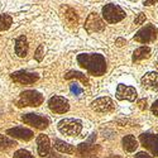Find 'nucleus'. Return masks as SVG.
<instances>
[{
    "mask_svg": "<svg viewBox=\"0 0 158 158\" xmlns=\"http://www.w3.org/2000/svg\"><path fill=\"white\" fill-rule=\"evenodd\" d=\"M85 29L89 33L102 32L105 29V22H102L98 13H91L85 22Z\"/></svg>",
    "mask_w": 158,
    "mask_h": 158,
    "instance_id": "0eeeda50",
    "label": "nucleus"
},
{
    "mask_svg": "<svg viewBox=\"0 0 158 158\" xmlns=\"http://www.w3.org/2000/svg\"><path fill=\"white\" fill-rule=\"evenodd\" d=\"M123 148L127 152H134L138 148V140L135 139L134 135H125L122 140Z\"/></svg>",
    "mask_w": 158,
    "mask_h": 158,
    "instance_id": "6ab92c4d",
    "label": "nucleus"
},
{
    "mask_svg": "<svg viewBox=\"0 0 158 158\" xmlns=\"http://www.w3.org/2000/svg\"><path fill=\"white\" fill-rule=\"evenodd\" d=\"M22 120L25 124H28L31 127H34L35 129H46L49 125V120L47 119V118H44L43 115H41V114H33V113L24 114L22 116Z\"/></svg>",
    "mask_w": 158,
    "mask_h": 158,
    "instance_id": "423d86ee",
    "label": "nucleus"
},
{
    "mask_svg": "<svg viewBox=\"0 0 158 158\" xmlns=\"http://www.w3.org/2000/svg\"><path fill=\"white\" fill-rule=\"evenodd\" d=\"M77 62L93 76H101L106 72V60L102 55L81 53L77 56Z\"/></svg>",
    "mask_w": 158,
    "mask_h": 158,
    "instance_id": "f257e3e1",
    "label": "nucleus"
},
{
    "mask_svg": "<svg viewBox=\"0 0 158 158\" xmlns=\"http://www.w3.org/2000/svg\"><path fill=\"white\" fill-rule=\"evenodd\" d=\"M151 111H152V114H153V115L158 116V99H157V100L153 102L152 108H151Z\"/></svg>",
    "mask_w": 158,
    "mask_h": 158,
    "instance_id": "c85d7f7f",
    "label": "nucleus"
},
{
    "mask_svg": "<svg viewBox=\"0 0 158 158\" xmlns=\"http://www.w3.org/2000/svg\"><path fill=\"white\" fill-rule=\"evenodd\" d=\"M11 80L17 82V84H20V85H32L34 82L38 81L39 76L37 73H32V72H28V71H18V72H14L10 75Z\"/></svg>",
    "mask_w": 158,
    "mask_h": 158,
    "instance_id": "9d476101",
    "label": "nucleus"
},
{
    "mask_svg": "<svg viewBox=\"0 0 158 158\" xmlns=\"http://www.w3.org/2000/svg\"><path fill=\"white\" fill-rule=\"evenodd\" d=\"M15 53L18 57H25L28 55V51H29V44H28V41L27 38L24 35H20L17 38L15 41Z\"/></svg>",
    "mask_w": 158,
    "mask_h": 158,
    "instance_id": "dca6fc26",
    "label": "nucleus"
},
{
    "mask_svg": "<svg viewBox=\"0 0 158 158\" xmlns=\"http://www.w3.org/2000/svg\"><path fill=\"white\" fill-rule=\"evenodd\" d=\"M6 134L10 135L11 138L20 139V140H31L33 138V135H34L31 129L24 128V127H14L11 129H8Z\"/></svg>",
    "mask_w": 158,
    "mask_h": 158,
    "instance_id": "ddd939ff",
    "label": "nucleus"
},
{
    "mask_svg": "<svg viewBox=\"0 0 158 158\" xmlns=\"http://www.w3.org/2000/svg\"><path fill=\"white\" fill-rule=\"evenodd\" d=\"M58 130L63 135L77 137L82 130V124L76 119H62L58 123Z\"/></svg>",
    "mask_w": 158,
    "mask_h": 158,
    "instance_id": "20e7f679",
    "label": "nucleus"
},
{
    "mask_svg": "<svg viewBox=\"0 0 158 158\" xmlns=\"http://www.w3.org/2000/svg\"><path fill=\"white\" fill-rule=\"evenodd\" d=\"M116 99L118 100H128L134 101L137 99V90L131 86L118 85L116 87Z\"/></svg>",
    "mask_w": 158,
    "mask_h": 158,
    "instance_id": "f8f14e48",
    "label": "nucleus"
},
{
    "mask_svg": "<svg viewBox=\"0 0 158 158\" xmlns=\"http://www.w3.org/2000/svg\"><path fill=\"white\" fill-rule=\"evenodd\" d=\"M139 140L144 148H147L149 152H152L156 157H158V134L152 133H143L139 137Z\"/></svg>",
    "mask_w": 158,
    "mask_h": 158,
    "instance_id": "1a4fd4ad",
    "label": "nucleus"
},
{
    "mask_svg": "<svg viewBox=\"0 0 158 158\" xmlns=\"http://www.w3.org/2000/svg\"><path fill=\"white\" fill-rule=\"evenodd\" d=\"M37 148H38V154L41 157H47L51 152V143L49 138L44 134H39L37 137Z\"/></svg>",
    "mask_w": 158,
    "mask_h": 158,
    "instance_id": "2eb2a0df",
    "label": "nucleus"
},
{
    "mask_svg": "<svg viewBox=\"0 0 158 158\" xmlns=\"http://www.w3.org/2000/svg\"><path fill=\"white\" fill-rule=\"evenodd\" d=\"M13 23V19L8 14H0V32L6 31L10 28V25Z\"/></svg>",
    "mask_w": 158,
    "mask_h": 158,
    "instance_id": "b1692460",
    "label": "nucleus"
},
{
    "mask_svg": "<svg viewBox=\"0 0 158 158\" xmlns=\"http://www.w3.org/2000/svg\"><path fill=\"white\" fill-rule=\"evenodd\" d=\"M156 3H158V0H144V5H146V6L153 5V4H156Z\"/></svg>",
    "mask_w": 158,
    "mask_h": 158,
    "instance_id": "473e14b6",
    "label": "nucleus"
},
{
    "mask_svg": "<svg viewBox=\"0 0 158 158\" xmlns=\"http://www.w3.org/2000/svg\"><path fill=\"white\" fill-rule=\"evenodd\" d=\"M64 22L67 23L70 27H76L77 23H78V17H77V13L75 11V9L72 8H69V6H66L64 8Z\"/></svg>",
    "mask_w": 158,
    "mask_h": 158,
    "instance_id": "a211bd4d",
    "label": "nucleus"
},
{
    "mask_svg": "<svg viewBox=\"0 0 158 158\" xmlns=\"http://www.w3.org/2000/svg\"><path fill=\"white\" fill-rule=\"evenodd\" d=\"M64 78L66 80H71V78H78V80H81L84 85H89V78L81 73V72H77V71H70L64 75Z\"/></svg>",
    "mask_w": 158,
    "mask_h": 158,
    "instance_id": "5701e85b",
    "label": "nucleus"
},
{
    "mask_svg": "<svg viewBox=\"0 0 158 158\" xmlns=\"http://www.w3.org/2000/svg\"><path fill=\"white\" fill-rule=\"evenodd\" d=\"M91 108L96 113H110L114 110L115 105L110 98H99L91 102Z\"/></svg>",
    "mask_w": 158,
    "mask_h": 158,
    "instance_id": "9b49d317",
    "label": "nucleus"
},
{
    "mask_svg": "<svg viewBox=\"0 0 158 158\" xmlns=\"http://www.w3.org/2000/svg\"><path fill=\"white\" fill-rule=\"evenodd\" d=\"M135 158H153V157L151 154H148L147 152H139V153H137Z\"/></svg>",
    "mask_w": 158,
    "mask_h": 158,
    "instance_id": "7c9ffc66",
    "label": "nucleus"
},
{
    "mask_svg": "<svg viewBox=\"0 0 158 158\" xmlns=\"http://www.w3.org/2000/svg\"><path fill=\"white\" fill-rule=\"evenodd\" d=\"M14 146H17L15 140L10 139V138L6 137V135L0 134V149H2V151H8V149L13 148Z\"/></svg>",
    "mask_w": 158,
    "mask_h": 158,
    "instance_id": "4be33fe9",
    "label": "nucleus"
},
{
    "mask_svg": "<svg viewBox=\"0 0 158 158\" xmlns=\"http://www.w3.org/2000/svg\"><path fill=\"white\" fill-rule=\"evenodd\" d=\"M95 139H96V134H91V138L87 142L81 143L80 146H78L77 152L81 156H89L91 153H94V151H95Z\"/></svg>",
    "mask_w": 158,
    "mask_h": 158,
    "instance_id": "f3484780",
    "label": "nucleus"
},
{
    "mask_svg": "<svg viewBox=\"0 0 158 158\" xmlns=\"http://www.w3.org/2000/svg\"><path fill=\"white\" fill-rule=\"evenodd\" d=\"M48 108L56 114H64L70 109L69 100L62 96H52L48 100Z\"/></svg>",
    "mask_w": 158,
    "mask_h": 158,
    "instance_id": "6e6552de",
    "label": "nucleus"
},
{
    "mask_svg": "<svg viewBox=\"0 0 158 158\" xmlns=\"http://www.w3.org/2000/svg\"><path fill=\"white\" fill-rule=\"evenodd\" d=\"M144 22H146V14L144 13H139V14L137 15V18L134 19V24H143Z\"/></svg>",
    "mask_w": 158,
    "mask_h": 158,
    "instance_id": "cd10ccee",
    "label": "nucleus"
},
{
    "mask_svg": "<svg viewBox=\"0 0 158 158\" xmlns=\"http://www.w3.org/2000/svg\"><path fill=\"white\" fill-rule=\"evenodd\" d=\"M55 148L57 151H60L61 153H66V154H73L75 153V148L71 146V144L66 143L61 139H56L55 140Z\"/></svg>",
    "mask_w": 158,
    "mask_h": 158,
    "instance_id": "aec40b11",
    "label": "nucleus"
},
{
    "mask_svg": "<svg viewBox=\"0 0 158 158\" xmlns=\"http://www.w3.org/2000/svg\"><path fill=\"white\" fill-rule=\"evenodd\" d=\"M142 86L151 91H158V72H148L142 77Z\"/></svg>",
    "mask_w": 158,
    "mask_h": 158,
    "instance_id": "4468645a",
    "label": "nucleus"
},
{
    "mask_svg": "<svg viewBox=\"0 0 158 158\" xmlns=\"http://www.w3.org/2000/svg\"><path fill=\"white\" fill-rule=\"evenodd\" d=\"M138 106H139L140 110H146V109H147V100H146V99L139 100V101H138Z\"/></svg>",
    "mask_w": 158,
    "mask_h": 158,
    "instance_id": "c756f323",
    "label": "nucleus"
},
{
    "mask_svg": "<svg viewBox=\"0 0 158 158\" xmlns=\"http://www.w3.org/2000/svg\"><path fill=\"white\" fill-rule=\"evenodd\" d=\"M102 18L109 24H115L125 18V11L116 4H106L102 8Z\"/></svg>",
    "mask_w": 158,
    "mask_h": 158,
    "instance_id": "7ed1b4c3",
    "label": "nucleus"
},
{
    "mask_svg": "<svg viewBox=\"0 0 158 158\" xmlns=\"http://www.w3.org/2000/svg\"><path fill=\"white\" fill-rule=\"evenodd\" d=\"M108 158H122L120 156H116V154H111V156H109Z\"/></svg>",
    "mask_w": 158,
    "mask_h": 158,
    "instance_id": "72a5a7b5",
    "label": "nucleus"
},
{
    "mask_svg": "<svg viewBox=\"0 0 158 158\" xmlns=\"http://www.w3.org/2000/svg\"><path fill=\"white\" fill-rule=\"evenodd\" d=\"M70 90H71V93L72 94H75V95H81L82 94V87H80V85H78L77 82H72L71 85H70Z\"/></svg>",
    "mask_w": 158,
    "mask_h": 158,
    "instance_id": "a878e982",
    "label": "nucleus"
},
{
    "mask_svg": "<svg viewBox=\"0 0 158 158\" xmlns=\"http://www.w3.org/2000/svg\"><path fill=\"white\" fill-rule=\"evenodd\" d=\"M157 33H158V29L156 28V25L147 24L146 27H143L137 32V34L134 35V41L139 43H151L157 38Z\"/></svg>",
    "mask_w": 158,
    "mask_h": 158,
    "instance_id": "39448f33",
    "label": "nucleus"
},
{
    "mask_svg": "<svg viewBox=\"0 0 158 158\" xmlns=\"http://www.w3.org/2000/svg\"><path fill=\"white\" fill-rule=\"evenodd\" d=\"M44 98L41 93H38L35 90H27L23 91L20 94L19 99L17 100V105L18 108H24V106H39L43 102Z\"/></svg>",
    "mask_w": 158,
    "mask_h": 158,
    "instance_id": "f03ea898",
    "label": "nucleus"
},
{
    "mask_svg": "<svg viewBox=\"0 0 158 158\" xmlns=\"http://www.w3.org/2000/svg\"><path fill=\"white\" fill-rule=\"evenodd\" d=\"M13 158H33V156L27 149H18L14 153V157H13Z\"/></svg>",
    "mask_w": 158,
    "mask_h": 158,
    "instance_id": "393cba45",
    "label": "nucleus"
},
{
    "mask_svg": "<svg viewBox=\"0 0 158 158\" xmlns=\"http://www.w3.org/2000/svg\"><path fill=\"white\" fill-rule=\"evenodd\" d=\"M149 56H151V48L147 46H143V47H139L134 51L133 61H142L144 58H148Z\"/></svg>",
    "mask_w": 158,
    "mask_h": 158,
    "instance_id": "412c9836",
    "label": "nucleus"
},
{
    "mask_svg": "<svg viewBox=\"0 0 158 158\" xmlns=\"http://www.w3.org/2000/svg\"><path fill=\"white\" fill-rule=\"evenodd\" d=\"M127 43V41L125 39H123V38H118L116 41H115V44L118 46V47H122V46H124Z\"/></svg>",
    "mask_w": 158,
    "mask_h": 158,
    "instance_id": "2f4dec72",
    "label": "nucleus"
},
{
    "mask_svg": "<svg viewBox=\"0 0 158 158\" xmlns=\"http://www.w3.org/2000/svg\"><path fill=\"white\" fill-rule=\"evenodd\" d=\"M43 51H44V48H43L42 44L37 48V51H35V60L37 61H42V58H43Z\"/></svg>",
    "mask_w": 158,
    "mask_h": 158,
    "instance_id": "bb28decb",
    "label": "nucleus"
},
{
    "mask_svg": "<svg viewBox=\"0 0 158 158\" xmlns=\"http://www.w3.org/2000/svg\"><path fill=\"white\" fill-rule=\"evenodd\" d=\"M133 2H135V0H133Z\"/></svg>",
    "mask_w": 158,
    "mask_h": 158,
    "instance_id": "f704fd0d",
    "label": "nucleus"
}]
</instances>
